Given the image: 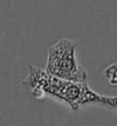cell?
<instances>
[{"label":"cell","mask_w":117,"mask_h":126,"mask_svg":"<svg viewBox=\"0 0 117 126\" xmlns=\"http://www.w3.org/2000/svg\"><path fill=\"white\" fill-rule=\"evenodd\" d=\"M23 85L37 100L50 97L66 104L73 111H77L81 107H87V105H94V104L99 105L102 97L88 86L87 80H66L48 74L46 69H40L33 65L28 67V76L23 80Z\"/></svg>","instance_id":"obj_1"},{"label":"cell","mask_w":117,"mask_h":126,"mask_svg":"<svg viewBox=\"0 0 117 126\" xmlns=\"http://www.w3.org/2000/svg\"><path fill=\"white\" fill-rule=\"evenodd\" d=\"M77 42L72 39H61L50 47L46 71L48 74L73 82H85L87 72L76 57Z\"/></svg>","instance_id":"obj_2"},{"label":"cell","mask_w":117,"mask_h":126,"mask_svg":"<svg viewBox=\"0 0 117 126\" xmlns=\"http://www.w3.org/2000/svg\"><path fill=\"white\" fill-rule=\"evenodd\" d=\"M103 75H105V78L107 79V82L112 86H117V63H114L112 65H109L107 68H105Z\"/></svg>","instance_id":"obj_3"},{"label":"cell","mask_w":117,"mask_h":126,"mask_svg":"<svg viewBox=\"0 0 117 126\" xmlns=\"http://www.w3.org/2000/svg\"><path fill=\"white\" fill-rule=\"evenodd\" d=\"M99 105L107 107V108H110V110H117V97L102 96L101 97V103H99Z\"/></svg>","instance_id":"obj_4"}]
</instances>
